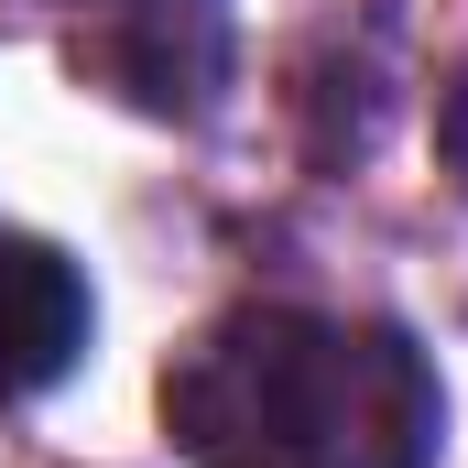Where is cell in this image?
<instances>
[{
	"label": "cell",
	"mask_w": 468,
	"mask_h": 468,
	"mask_svg": "<svg viewBox=\"0 0 468 468\" xmlns=\"http://www.w3.org/2000/svg\"><path fill=\"white\" fill-rule=\"evenodd\" d=\"M447 392L403 327L239 305L164 370V436L197 468H425Z\"/></svg>",
	"instance_id": "obj_1"
},
{
	"label": "cell",
	"mask_w": 468,
	"mask_h": 468,
	"mask_svg": "<svg viewBox=\"0 0 468 468\" xmlns=\"http://www.w3.org/2000/svg\"><path fill=\"white\" fill-rule=\"evenodd\" d=\"M77 66L153 120H197L229 77V11L218 0H110V22L77 44Z\"/></svg>",
	"instance_id": "obj_2"
},
{
	"label": "cell",
	"mask_w": 468,
	"mask_h": 468,
	"mask_svg": "<svg viewBox=\"0 0 468 468\" xmlns=\"http://www.w3.org/2000/svg\"><path fill=\"white\" fill-rule=\"evenodd\" d=\"M88 349V283L55 239H0V403H33Z\"/></svg>",
	"instance_id": "obj_3"
},
{
	"label": "cell",
	"mask_w": 468,
	"mask_h": 468,
	"mask_svg": "<svg viewBox=\"0 0 468 468\" xmlns=\"http://www.w3.org/2000/svg\"><path fill=\"white\" fill-rule=\"evenodd\" d=\"M436 153H447V175L468 186V66H458V88H447V110H436Z\"/></svg>",
	"instance_id": "obj_4"
}]
</instances>
